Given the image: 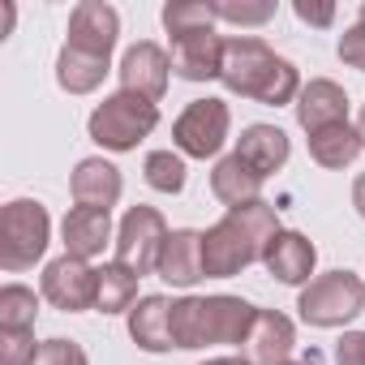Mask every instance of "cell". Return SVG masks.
Masks as SVG:
<instances>
[{
  "label": "cell",
  "instance_id": "cell-1",
  "mask_svg": "<svg viewBox=\"0 0 365 365\" xmlns=\"http://www.w3.org/2000/svg\"><path fill=\"white\" fill-rule=\"evenodd\" d=\"M279 232H284L279 228V215H275V207L267 198L228 207V215L202 232V267H207V279H232L245 267L262 262L267 258V245Z\"/></svg>",
  "mask_w": 365,
  "mask_h": 365
},
{
  "label": "cell",
  "instance_id": "cell-2",
  "mask_svg": "<svg viewBox=\"0 0 365 365\" xmlns=\"http://www.w3.org/2000/svg\"><path fill=\"white\" fill-rule=\"evenodd\" d=\"M220 82L241 95V99H254V103H267V108H284V103H297L301 95V73L292 61H284L279 52H271L258 35H232L224 39V69H220Z\"/></svg>",
  "mask_w": 365,
  "mask_h": 365
},
{
  "label": "cell",
  "instance_id": "cell-3",
  "mask_svg": "<svg viewBox=\"0 0 365 365\" xmlns=\"http://www.w3.org/2000/svg\"><path fill=\"white\" fill-rule=\"evenodd\" d=\"M258 309L241 297H180L172 301V344L176 348H207V344H245Z\"/></svg>",
  "mask_w": 365,
  "mask_h": 365
},
{
  "label": "cell",
  "instance_id": "cell-4",
  "mask_svg": "<svg viewBox=\"0 0 365 365\" xmlns=\"http://www.w3.org/2000/svg\"><path fill=\"white\" fill-rule=\"evenodd\" d=\"M52 241V215L39 198H14L0 211V267L9 275L31 271Z\"/></svg>",
  "mask_w": 365,
  "mask_h": 365
},
{
  "label": "cell",
  "instance_id": "cell-5",
  "mask_svg": "<svg viewBox=\"0 0 365 365\" xmlns=\"http://www.w3.org/2000/svg\"><path fill=\"white\" fill-rule=\"evenodd\" d=\"M155 125H159V108H155L150 99L129 95V91H116V95H108V99L91 112L86 133H91L95 146L125 155V150H138V142L150 138Z\"/></svg>",
  "mask_w": 365,
  "mask_h": 365
},
{
  "label": "cell",
  "instance_id": "cell-6",
  "mask_svg": "<svg viewBox=\"0 0 365 365\" xmlns=\"http://www.w3.org/2000/svg\"><path fill=\"white\" fill-rule=\"evenodd\" d=\"M297 309H301V322L309 327H322V331L344 327L365 309V279L356 271H327L301 288Z\"/></svg>",
  "mask_w": 365,
  "mask_h": 365
},
{
  "label": "cell",
  "instance_id": "cell-7",
  "mask_svg": "<svg viewBox=\"0 0 365 365\" xmlns=\"http://www.w3.org/2000/svg\"><path fill=\"white\" fill-rule=\"evenodd\" d=\"M232 112L224 99H194L172 125V142L185 159H215L228 142Z\"/></svg>",
  "mask_w": 365,
  "mask_h": 365
},
{
  "label": "cell",
  "instance_id": "cell-8",
  "mask_svg": "<svg viewBox=\"0 0 365 365\" xmlns=\"http://www.w3.org/2000/svg\"><path fill=\"white\" fill-rule=\"evenodd\" d=\"M168 241V224L155 207H129L116 228V262L133 275H150L159 267V250Z\"/></svg>",
  "mask_w": 365,
  "mask_h": 365
},
{
  "label": "cell",
  "instance_id": "cell-9",
  "mask_svg": "<svg viewBox=\"0 0 365 365\" xmlns=\"http://www.w3.org/2000/svg\"><path fill=\"white\" fill-rule=\"evenodd\" d=\"M95 292H99V267L82 262V258H52L43 267V279H39V297L65 314H82V309H95Z\"/></svg>",
  "mask_w": 365,
  "mask_h": 365
},
{
  "label": "cell",
  "instance_id": "cell-10",
  "mask_svg": "<svg viewBox=\"0 0 365 365\" xmlns=\"http://www.w3.org/2000/svg\"><path fill=\"white\" fill-rule=\"evenodd\" d=\"M65 48H78L86 56H103L112 61L116 35H120V14L103 0H82V5L69 14V31H65Z\"/></svg>",
  "mask_w": 365,
  "mask_h": 365
},
{
  "label": "cell",
  "instance_id": "cell-11",
  "mask_svg": "<svg viewBox=\"0 0 365 365\" xmlns=\"http://www.w3.org/2000/svg\"><path fill=\"white\" fill-rule=\"evenodd\" d=\"M116 73H120V91L159 103L163 91H168V78H172V56H168L159 43L142 39V43H133V48L120 56V69H116Z\"/></svg>",
  "mask_w": 365,
  "mask_h": 365
},
{
  "label": "cell",
  "instance_id": "cell-12",
  "mask_svg": "<svg viewBox=\"0 0 365 365\" xmlns=\"http://www.w3.org/2000/svg\"><path fill=\"white\" fill-rule=\"evenodd\" d=\"M224 69V39L215 35V26L207 31H190L172 39V73L185 82H211Z\"/></svg>",
  "mask_w": 365,
  "mask_h": 365
},
{
  "label": "cell",
  "instance_id": "cell-13",
  "mask_svg": "<svg viewBox=\"0 0 365 365\" xmlns=\"http://www.w3.org/2000/svg\"><path fill=\"white\" fill-rule=\"evenodd\" d=\"M155 275L163 284H172V288H194L198 279H207V267H202V232H194V228L168 232V241L159 250Z\"/></svg>",
  "mask_w": 365,
  "mask_h": 365
},
{
  "label": "cell",
  "instance_id": "cell-14",
  "mask_svg": "<svg viewBox=\"0 0 365 365\" xmlns=\"http://www.w3.org/2000/svg\"><path fill=\"white\" fill-rule=\"evenodd\" d=\"M120 190H125V180H120V168L108 163L103 155H91L73 168L69 176V194L78 207H95V211H112L120 202Z\"/></svg>",
  "mask_w": 365,
  "mask_h": 365
},
{
  "label": "cell",
  "instance_id": "cell-15",
  "mask_svg": "<svg viewBox=\"0 0 365 365\" xmlns=\"http://www.w3.org/2000/svg\"><path fill=\"white\" fill-rule=\"evenodd\" d=\"M292 108H297V125H301L305 133H318V129H327V125H344V120H348V95H344V86L331 82V78L305 82Z\"/></svg>",
  "mask_w": 365,
  "mask_h": 365
},
{
  "label": "cell",
  "instance_id": "cell-16",
  "mask_svg": "<svg viewBox=\"0 0 365 365\" xmlns=\"http://www.w3.org/2000/svg\"><path fill=\"white\" fill-rule=\"evenodd\" d=\"M314 262H318V250H314V241L305 237V232H292V228H284L271 245H267V258H262V267L279 279V284H288V288H301V284H309V275H314Z\"/></svg>",
  "mask_w": 365,
  "mask_h": 365
},
{
  "label": "cell",
  "instance_id": "cell-17",
  "mask_svg": "<svg viewBox=\"0 0 365 365\" xmlns=\"http://www.w3.org/2000/svg\"><path fill=\"white\" fill-rule=\"evenodd\" d=\"M61 237H65V254L69 258H82V262H91L108 245H116L112 241V215L108 211H95V207H73L65 215V224H61Z\"/></svg>",
  "mask_w": 365,
  "mask_h": 365
},
{
  "label": "cell",
  "instance_id": "cell-18",
  "mask_svg": "<svg viewBox=\"0 0 365 365\" xmlns=\"http://www.w3.org/2000/svg\"><path fill=\"white\" fill-rule=\"evenodd\" d=\"M250 361L254 365H284L292 361V348H297V327L288 314L279 309H258L254 318V331H250Z\"/></svg>",
  "mask_w": 365,
  "mask_h": 365
},
{
  "label": "cell",
  "instance_id": "cell-19",
  "mask_svg": "<svg viewBox=\"0 0 365 365\" xmlns=\"http://www.w3.org/2000/svg\"><path fill=\"white\" fill-rule=\"evenodd\" d=\"M237 155L267 180L271 172H279L292 155V142L279 125H245L241 138H237Z\"/></svg>",
  "mask_w": 365,
  "mask_h": 365
},
{
  "label": "cell",
  "instance_id": "cell-20",
  "mask_svg": "<svg viewBox=\"0 0 365 365\" xmlns=\"http://www.w3.org/2000/svg\"><path fill=\"white\" fill-rule=\"evenodd\" d=\"M129 335L142 352H172V301L168 297H142L129 309Z\"/></svg>",
  "mask_w": 365,
  "mask_h": 365
},
{
  "label": "cell",
  "instance_id": "cell-21",
  "mask_svg": "<svg viewBox=\"0 0 365 365\" xmlns=\"http://www.w3.org/2000/svg\"><path fill=\"white\" fill-rule=\"evenodd\" d=\"M211 194L224 202V207H241V202H254L262 194V176L232 150L224 155L215 168H211Z\"/></svg>",
  "mask_w": 365,
  "mask_h": 365
},
{
  "label": "cell",
  "instance_id": "cell-22",
  "mask_svg": "<svg viewBox=\"0 0 365 365\" xmlns=\"http://www.w3.org/2000/svg\"><path fill=\"white\" fill-rule=\"evenodd\" d=\"M365 150V142H361V133H356V125H327V129H318V133H309V159L318 163V168H348V163H356V155Z\"/></svg>",
  "mask_w": 365,
  "mask_h": 365
},
{
  "label": "cell",
  "instance_id": "cell-23",
  "mask_svg": "<svg viewBox=\"0 0 365 365\" xmlns=\"http://www.w3.org/2000/svg\"><path fill=\"white\" fill-rule=\"evenodd\" d=\"M108 69H112V61H103V56H86L78 48H61V56H56V86L69 91V95H91V91L103 86Z\"/></svg>",
  "mask_w": 365,
  "mask_h": 365
},
{
  "label": "cell",
  "instance_id": "cell-24",
  "mask_svg": "<svg viewBox=\"0 0 365 365\" xmlns=\"http://www.w3.org/2000/svg\"><path fill=\"white\" fill-rule=\"evenodd\" d=\"M138 279L129 267H120L116 258L99 267V292H95V309L99 314H129L142 297H138Z\"/></svg>",
  "mask_w": 365,
  "mask_h": 365
},
{
  "label": "cell",
  "instance_id": "cell-25",
  "mask_svg": "<svg viewBox=\"0 0 365 365\" xmlns=\"http://www.w3.org/2000/svg\"><path fill=\"white\" fill-rule=\"evenodd\" d=\"M39 318V297L26 284H5L0 288V331H35Z\"/></svg>",
  "mask_w": 365,
  "mask_h": 365
},
{
  "label": "cell",
  "instance_id": "cell-26",
  "mask_svg": "<svg viewBox=\"0 0 365 365\" xmlns=\"http://www.w3.org/2000/svg\"><path fill=\"white\" fill-rule=\"evenodd\" d=\"M142 172H146V185L155 194H180L185 190V155L180 150H150Z\"/></svg>",
  "mask_w": 365,
  "mask_h": 365
},
{
  "label": "cell",
  "instance_id": "cell-27",
  "mask_svg": "<svg viewBox=\"0 0 365 365\" xmlns=\"http://www.w3.org/2000/svg\"><path fill=\"white\" fill-rule=\"evenodd\" d=\"M215 26V9L211 0H168L163 5V31L176 35H190V31H207Z\"/></svg>",
  "mask_w": 365,
  "mask_h": 365
},
{
  "label": "cell",
  "instance_id": "cell-28",
  "mask_svg": "<svg viewBox=\"0 0 365 365\" xmlns=\"http://www.w3.org/2000/svg\"><path fill=\"white\" fill-rule=\"evenodd\" d=\"M215 9V22H228V26H267L275 18V0H211Z\"/></svg>",
  "mask_w": 365,
  "mask_h": 365
},
{
  "label": "cell",
  "instance_id": "cell-29",
  "mask_svg": "<svg viewBox=\"0 0 365 365\" xmlns=\"http://www.w3.org/2000/svg\"><path fill=\"white\" fill-rule=\"evenodd\" d=\"M35 331H0V365H35Z\"/></svg>",
  "mask_w": 365,
  "mask_h": 365
},
{
  "label": "cell",
  "instance_id": "cell-30",
  "mask_svg": "<svg viewBox=\"0 0 365 365\" xmlns=\"http://www.w3.org/2000/svg\"><path fill=\"white\" fill-rule=\"evenodd\" d=\"M35 365H91V356H86V348L82 344H73V339H43L39 344V356H35Z\"/></svg>",
  "mask_w": 365,
  "mask_h": 365
},
{
  "label": "cell",
  "instance_id": "cell-31",
  "mask_svg": "<svg viewBox=\"0 0 365 365\" xmlns=\"http://www.w3.org/2000/svg\"><path fill=\"white\" fill-rule=\"evenodd\" d=\"M339 61L356 73H365V22H352L344 35H339Z\"/></svg>",
  "mask_w": 365,
  "mask_h": 365
},
{
  "label": "cell",
  "instance_id": "cell-32",
  "mask_svg": "<svg viewBox=\"0 0 365 365\" xmlns=\"http://www.w3.org/2000/svg\"><path fill=\"white\" fill-rule=\"evenodd\" d=\"M292 14H297L305 26H331V22H335V5H331V0H297Z\"/></svg>",
  "mask_w": 365,
  "mask_h": 365
},
{
  "label": "cell",
  "instance_id": "cell-33",
  "mask_svg": "<svg viewBox=\"0 0 365 365\" xmlns=\"http://www.w3.org/2000/svg\"><path fill=\"white\" fill-rule=\"evenodd\" d=\"M335 365H365V331H348L335 344Z\"/></svg>",
  "mask_w": 365,
  "mask_h": 365
},
{
  "label": "cell",
  "instance_id": "cell-34",
  "mask_svg": "<svg viewBox=\"0 0 365 365\" xmlns=\"http://www.w3.org/2000/svg\"><path fill=\"white\" fill-rule=\"evenodd\" d=\"M352 207H356V215L365 220V172L352 180Z\"/></svg>",
  "mask_w": 365,
  "mask_h": 365
},
{
  "label": "cell",
  "instance_id": "cell-35",
  "mask_svg": "<svg viewBox=\"0 0 365 365\" xmlns=\"http://www.w3.org/2000/svg\"><path fill=\"white\" fill-rule=\"evenodd\" d=\"M14 18H18V9H14L9 0H5V5H0V39H5V35L14 31Z\"/></svg>",
  "mask_w": 365,
  "mask_h": 365
},
{
  "label": "cell",
  "instance_id": "cell-36",
  "mask_svg": "<svg viewBox=\"0 0 365 365\" xmlns=\"http://www.w3.org/2000/svg\"><path fill=\"white\" fill-rule=\"evenodd\" d=\"M202 365H254L250 356H211V361H202Z\"/></svg>",
  "mask_w": 365,
  "mask_h": 365
},
{
  "label": "cell",
  "instance_id": "cell-37",
  "mask_svg": "<svg viewBox=\"0 0 365 365\" xmlns=\"http://www.w3.org/2000/svg\"><path fill=\"white\" fill-rule=\"evenodd\" d=\"M356 133H361V142H365V108H361V116H356Z\"/></svg>",
  "mask_w": 365,
  "mask_h": 365
},
{
  "label": "cell",
  "instance_id": "cell-38",
  "mask_svg": "<svg viewBox=\"0 0 365 365\" xmlns=\"http://www.w3.org/2000/svg\"><path fill=\"white\" fill-rule=\"evenodd\" d=\"M284 365H309V361H284Z\"/></svg>",
  "mask_w": 365,
  "mask_h": 365
},
{
  "label": "cell",
  "instance_id": "cell-39",
  "mask_svg": "<svg viewBox=\"0 0 365 365\" xmlns=\"http://www.w3.org/2000/svg\"><path fill=\"white\" fill-rule=\"evenodd\" d=\"M356 22H365V5H361V18H356Z\"/></svg>",
  "mask_w": 365,
  "mask_h": 365
}]
</instances>
